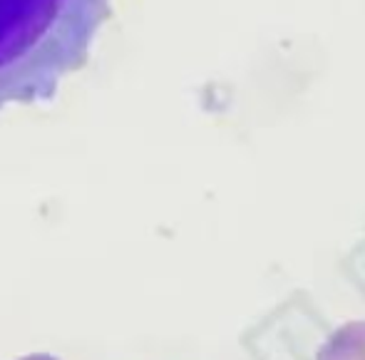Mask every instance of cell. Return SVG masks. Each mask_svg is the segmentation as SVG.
Listing matches in <instances>:
<instances>
[{
  "instance_id": "cell-1",
  "label": "cell",
  "mask_w": 365,
  "mask_h": 360,
  "mask_svg": "<svg viewBox=\"0 0 365 360\" xmlns=\"http://www.w3.org/2000/svg\"><path fill=\"white\" fill-rule=\"evenodd\" d=\"M110 15L112 0H0V110L53 100Z\"/></svg>"
},
{
  "instance_id": "cell-2",
  "label": "cell",
  "mask_w": 365,
  "mask_h": 360,
  "mask_svg": "<svg viewBox=\"0 0 365 360\" xmlns=\"http://www.w3.org/2000/svg\"><path fill=\"white\" fill-rule=\"evenodd\" d=\"M318 360H365V321L341 326L321 348Z\"/></svg>"
}]
</instances>
